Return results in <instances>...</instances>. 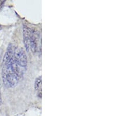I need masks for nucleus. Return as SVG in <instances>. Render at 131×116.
Segmentation results:
<instances>
[{"instance_id": "obj_1", "label": "nucleus", "mask_w": 131, "mask_h": 116, "mask_svg": "<svg viewBox=\"0 0 131 116\" xmlns=\"http://www.w3.org/2000/svg\"><path fill=\"white\" fill-rule=\"evenodd\" d=\"M19 77V71L15 62L12 45L9 44L3 58L2 79L4 86L7 88L15 87L18 83Z\"/></svg>"}, {"instance_id": "obj_2", "label": "nucleus", "mask_w": 131, "mask_h": 116, "mask_svg": "<svg viewBox=\"0 0 131 116\" xmlns=\"http://www.w3.org/2000/svg\"><path fill=\"white\" fill-rule=\"evenodd\" d=\"M15 62L18 66L22 67H26L27 64V56L24 49L22 47L17 48L14 52Z\"/></svg>"}, {"instance_id": "obj_3", "label": "nucleus", "mask_w": 131, "mask_h": 116, "mask_svg": "<svg viewBox=\"0 0 131 116\" xmlns=\"http://www.w3.org/2000/svg\"><path fill=\"white\" fill-rule=\"evenodd\" d=\"M32 29L29 28L26 25H24L23 28V37H24V43L27 52H29L30 49V38Z\"/></svg>"}, {"instance_id": "obj_4", "label": "nucleus", "mask_w": 131, "mask_h": 116, "mask_svg": "<svg viewBox=\"0 0 131 116\" xmlns=\"http://www.w3.org/2000/svg\"><path fill=\"white\" fill-rule=\"evenodd\" d=\"M39 34L37 32V31L32 30L30 38V48L34 53L37 52L38 43H39Z\"/></svg>"}, {"instance_id": "obj_5", "label": "nucleus", "mask_w": 131, "mask_h": 116, "mask_svg": "<svg viewBox=\"0 0 131 116\" xmlns=\"http://www.w3.org/2000/svg\"><path fill=\"white\" fill-rule=\"evenodd\" d=\"M35 88L40 97H41V77L39 76L36 79L35 82Z\"/></svg>"}, {"instance_id": "obj_6", "label": "nucleus", "mask_w": 131, "mask_h": 116, "mask_svg": "<svg viewBox=\"0 0 131 116\" xmlns=\"http://www.w3.org/2000/svg\"><path fill=\"white\" fill-rule=\"evenodd\" d=\"M5 3V1H3V0H2V1H0V10H1V8L3 7V6Z\"/></svg>"}, {"instance_id": "obj_7", "label": "nucleus", "mask_w": 131, "mask_h": 116, "mask_svg": "<svg viewBox=\"0 0 131 116\" xmlns=\"http://www.w3.org/2000/svg\"><path fill=\"white\" fill-rule=\"evenodd\" d=\"M2 102V99H1V93H0V104H1Z\"/></svg>"}, {"instance_id": "obj_8", "label": "nucleus", "mask_w": 131, "mask_h": 116, "mask_svg": "<svg viewBox=\"0 0 131 116\" xmlns=\"http://www.w3.org/2000/svg\"><path fill=\"white\" fill-rule=\"evenodd\" d=\"M0 30H1V28H0Z\"/></svg>"}]
</instances>
